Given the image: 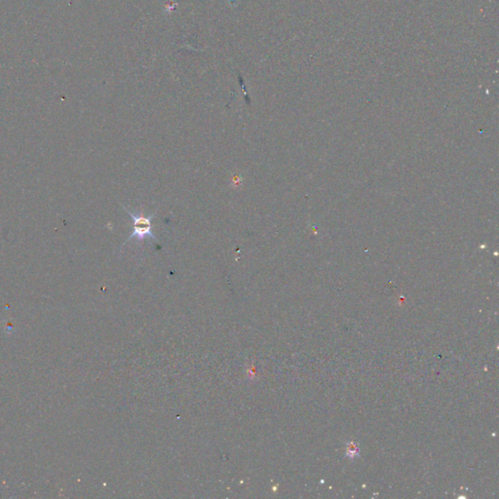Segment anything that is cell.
I'll list each match as a JSON object with an SVG mask.
<instances>
[{
	"label": "cell",
	"mask_w": 499,
	"mask_h": 499,
	"mask_svg": "<svg viewBox=\"0 0 499 499\" xmlns=\"http://www.w3.org/2000/svg\"><path fill=\"white\" fill-rule=\"evenodd\" d=\"M125 212L133 218V233L130 235V237L127 239L126 243L131 241L132 239H137V241L142 242L144 241L147 237H149L150 239H153L155 242L158 243V240L154 233L152 232V218L155 216V214L151 216H147L144 215L143 212L140 214H135L123 207Z\"/></svg>",
	"instance_id": "cell-1"
}]
</instances>
